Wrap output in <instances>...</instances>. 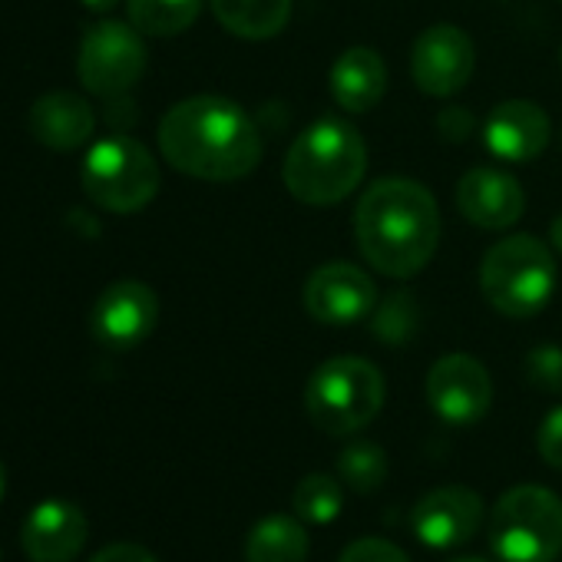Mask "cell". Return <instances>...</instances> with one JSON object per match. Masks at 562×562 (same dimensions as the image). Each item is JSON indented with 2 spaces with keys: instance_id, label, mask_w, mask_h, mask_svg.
<instances>
[{
  "instance_id": "6da1fadb",
  "label": "cell",
  "mask_w": 562,
  "mask_h": 562,
  "mask_svg": "<svg viewBox=\"0 0 562 562\" xmlns=\"http://www.w3.org/2000/svg\"><path fill=\"white\" fill-rule=\"evenodd\" d=\"M166 162L202 182H235L255 172L265 143L255 120L225 97H189L159 120Z\"/></svg>"
},
{
  "instance_id": "7a4b0ae2",
  "label": "cell",
  "mask_w": 562,
  "mask_h": 562,
  "mask_svg": "<svg viewBox=\"0 0 562 562\" xmlns=\"http://www.w3.org/2000/svg\"><path fill=\"white\" fill-rule=\"evenodd\" d=\"M355 238L364 261L381 274H420L440 241V209L434 192L401 176L371 182L355 209Z\"/></svg>"
},
{
  "instance_id": "3957f363",
  "label": "cell",
  "mask_w": 562,
  "mask_h": 562,
  "mask_svg": "<svg viewBox=\"0 0 562 562\" xmlns=\"http://www.w3.org/2000/svg\"><path fill=\"white\" fill-rule=\"evenodd\" d=\"M368 172V146L358 126L341 116L315 120L295 136L281 162L285 189L305 205L345 202Z\"/></svg>"
},
{
  "instance_id": "277c9868",
  "label": "cell",
  "mask_w": 562,
  "mask_h": 562,
  "mask_svg": "<svg viewBox=\"0 0 562 562\" xmlns=\"http://www.w3.org/2000/svg\"><path fill=\"white\" fill-rule=\"evenodd\" d=\"M555 258L552 248L532 235H509L486 248L480 261L483 299L503 318H532L539 315L555 292Z\"/></svg>"
},
{
  "instance_id": "5b68a950",
  "label": "cell",
  "mask_w": 562,
  "mask_h": 562,
  "mask_svg": "<svg viewBox=\"0 0 562 562\" xmlns=\"http://www.w3.org/2000/svg\"><path fill=\"white\" fill-rule=\"evenodd\" d=\"M384 407L381 371L355 355L328 358L315 368L305 387V411L328 437H351L364 430Z\"/></svg>"
},
{
  "instance_id": "8992f818",
  "label": "cell",
  "mask_w": 562,
  "mask_h": 562,
  "mask_svg": "<svg viewBox=\"0 0 562 562\" xmlns=\"http://www.w3.org/2000/svg\"><path fill=\"white\" fill-rule=\"evenodd\" d=\"M499 562H552L562 552V499L539 483L506 490L490 513Z\"/></svg>"
},
{
  "instance_id": "52a82bcc",
  "label": "cell",
  "mask_w": 562,
  "mask_h": 562,
  "mask_svg": "<svg viewBox=\"0 0 562 562\" xmlns=\"http://www.w3.org/2000/svg\"><path fill=\"white\" fill-rule=\"evenodd\" d=\"M80 179L90 202L116 215H133L146 209L162 182L156 156L139 139L123 133H113L90 146Z\"/></svg>"
},
{
  "instance_id": "ba28073f",
  "label": "cell",
  "mask_w": 562,
  "mask_h": 562,
  "mask_svg": "<svg viewBox=\"0 0 562 562\" xmlns=\"http://www.w3.org/2000/svg\"><path fill=\"white\" fill-rule=\"evenodd\" d=\"M143 74L146 44L133 24L103 21L87 31L77 54V77L90 93L103 100H120L143 80Z\"/></svg>"
},
{
  "instance_id": "9c48e42d",
  "label": "cell",
  "mask_w": 562,
  "mask_h": 562,
  "mask_svg": "<svg viewBox=\"0 0 562 562\" xmlns=\"http://www.w3.org/2000/svg\"><path fill=\"white\" fill-rule=\"evenodd\" d=\"M305 312L328 328H348L368 322L378 308L374 278L351 261H328L305 281Z\"/></svg>"
},
{
  "instance_id": "30bf717a",
  "label": "cell",
  "mask_w": 562,
  "mask_h": 562,
  "mask_svg": "<svg viewBox=\"0 0 562 562\" xmlns=\"http://www.w3.org/2000/svg\"><path fill=\"white\" fill-rule=\"evenodd\" d=\"M473 70H476V47L453 24H434L414 41L411 77L420 93L434 100H447L470 83Z\"/></svg>"
},
{
  "instance_id": "8fae6325",
  "label": "cell",
  "mask_w": 562,
  "mask_h": 562,
  "mask_svg": "<svg viewBox=\"0 0 562 562\" xmlns=\"http://www.w3.org/2000/svg\"><path fill=\"white\" fill-rule=\"evenodd\" d=\"M159 322V299L146 281H116L110 285L93 312H90V331L93 338L110 351H133L139 348Z\"/></svg>"
},
{
  "instance_id": "7c38bea8",
  "label": "cell",
  "mask_w": 562,
  "mask_h": 562,
  "mask_svg": "<svg viewBox=\"0 0 562 562\" xmlns=\"http://www.w3.org/2000/svg\"><path fill=\"white\" fill-rule=\"evenodd\" d=\"M427 404L450 427H470L493 404V381L470 355H443L427 374Z\"/></svg>"
},
{
  "instance_id": "4fadbf2b",
  "label": "cell",
  "mask_w": 562,
  "mask_h": 562,
  "mask_svg": "<svg viewBox=\"0 0 562 562\" xmlns=\"http://www.w3.org/2000/svg\"><path fill=\"white\" fill-rule=\"evenodd\" d=\"M483 519V499L470 486H437L424 493L411 513L414 536L430 549H453L463 546Z\"/></svg>"
},
{
  "instance_id": "5bb4252c",
  "label": "cell",
  "mask_w": 562,
  "mask_h": 562,
  "mask_svg": "<svg viewBox=\"0 0 562 562\" xmlns=\"http://www.w3.org/2000/svg\"><path fill=\"white\" fill-rule=\"evenodd\" d=\"M457 209L470 225L486 232H503L522 218L526 192L506 169L476 166L463 172V179L457 182Z\"/></svg>"
},
{
  "instance_id": "9a60e30c",
  "label": "cell",
  "mask_w": 562,
  "mask_h": 562,
  "mask_svg": "<svg viewBox=\"0 0 562 562\" xmlns=\"http://www.w3.org/2000/svg\"><path fill=\"white\" fill-rule=\"evenodd\" d=\"M552 123L532 100H506L483 120V146L499 162H532L549 146Z\"/></svg>"
},
{
  "instance_id": "2e32d148",
  "label": "cell",
  "mask_w": 562,
  "mask_h": 562,
  "mask_svg": "<svg viewBox=\"0 0 562 562\" xmlns=\"http://www.w3.org/2000/svg\"><path fill=\"white\" fill-rule=\"evenodd\" d=\"M87 513L70 499L37 503L21 529V546L31 562H74L87 546Z\"/></svg>"
},
{
  "instance_id": "e0dca14e",
  "label": "cell",
  "mask_w": 562,
  "mask_h": 562,
  "mask_svg": "<svg viewBox=\"0 0 562 562\" xmlns=\"http://www.w3.org/2000/svg\"><path fill=\"white\" fill-rule=\"evenodd\" d=\"M93 130H97V113L80 93L54 90L31 106V133L41 146L54 153H74L87 146Z\"/></svg>"
},
{
  "instance_id": "ac0fdd59",
  "label": "cell",
  "mask_w": 562,
  "mask_h": 562,
  "mask_svg": "<svg viewBox=\"0 0 562 562\" xmlns=\"http://www.w3.org/2000/svg\"><path fill=\"white\" fill-rule=\"evenodd\" d=\"M328 87L345 113H371L387 93V67L378 50L351 47L335 60Z\"/></svg>"
},
{
  "instance_id": "d6986e66",
  "label": "cell",
  "mask_w": 562,
  "mask_h": 562,
  "mask_svg": "<svg viewBox=\"0 0 562 562\" xmlns=\"http://www.w3.org/2000/svg\"><path fill=\"white\" fill-rule=\"evenodd\" d=\"M308 549V529L299 516L271 513L248 529L245 562H305Z\"/></svg>"
},
{
  "instance_id": "ffe728a7",
  "label": "cell",
  "mask_w": 562,
  "mask_h": 562,
  "mask_svg": "<svg viewBox=\"0 0 562 562\" xmlns=\"http://www.w3.org/2000/svg\"><path fill=\"white\" fill-rule=\"evenodd\" d=\"M215 21L241 41H268L285 31L292 0H209Z\"/></svg>"
},
{
  "instance_id": "44dd1931",
  "label": "cell",
  "mask_w": 562,
  "mask_h": 562,
  "mask_svg": "<svg viewBox=\"0 0 562 562\" xmlns=\"http://www.w3.org/2000/svg\"><path fill=\"white\" fill-rule=\"evenodd\" d=\"M202 0H126V18L143 37H176L195 24Z\"/></svg>"
},
{
  "instance_id": "7402d4cb",
  "label": "cell",
  "mask_w": 562,
  "mask_h": 562,
  "mask_svg": "<svg viewBox=\"0 0 562 562\" xmlns=\"http://www.w3.org/2000/svg\"><path fill=\"white\" fill-rule=\"evenodd\" d=\"M292 509L308 526H328L345 509V483L328 473H308L292 493Z\"/></svg>"
},
{
  "instance_id": "603a6c76",
  "label": "cell",
  "mask_w": 562,
  "mask_h": 562,
  "mask_svg": "<svg viewBox=\"0 0 562 562\" xmlns=\"http://www.w3.org/2000/svg\"><path fill=\"white\" fill-rule=\"evenodd\" d=\"M387 470H391V463H387L384 447H378L371 440H351L338 453V480L361 496L378 493L387 480Z\"/></svg>"
},
{
  "instance_id": "cb8c5ba5",
  "label": "cell",
  "mask_w": 562,
  "mask_h": 562,
  "mask_svg": "<svg viewBox=\"0 0 562 562\" xmlns=\"http://www.w3.org/2000/svg\"><path fill=\"white\" fill-rule=\"evenodd\" d=\"M371 318V328L384 345H404L417 331V305L411 292H394L387 302H378Z\"/></svg>"
},
{
  "instance_id": "d4e9b609",
  "label": "cell",
  "mask_w": 562,
  "mask_h": 562,
  "mask_svg": "<svg viewBox=\"0 0 562 562\" xmlns=\"http://www.w3.org/2000/svg\"><path fill=\"white\" fill-rule=\"evenodd\" d=\"M526 381L542 394H562V348L539 345L526 355Z\"/></svg>"
},
{
  "instance_id": "484cf974",
  "label": "cell",
  "mask_w": 562,
  "mask_h": 562,
  "mask_svg": "<svg viewBox=\"0 0 562 562\" xmlns=\"http://www.w3.org/2000/svg\"><path fill=\"white\" fill-rule=\"evenodd\" d=\"M338 562H411V555L394 546L391 539H378V536H368V539H358L351 542Z\"/></svg>"
},
{
  "instance_id": "4316f807",
  "label": "cell",
  "mask_w": 562,
  "mask_h": 562,
  "mask_svg": "<svg viewBox=\"0 0 562 562\" xmlns=\"http://www.w3.org/2000/svg\"><path fill=\"white\" fill-rule=\"evenodd\" d=\"M536 447H539V457H542L552 470H562V404L552 407V411L546 414V420L539 424Z\"/></svg>"
},
{
  "instance_id": "83f0119b",
  "label": "cell",
  "mask_w": 562,
  "mask_h": 562,
  "mask_svg": "<svg viewBox=\"0 0 562 562\" xmlns=\"http://www.w3.org/2000/svg\"><path fill=\"white\" fill-rule=\"evenodd\" d=\"M90 562H159V559L139 542H110Z\"/></svg>"
},
{
  "instance_id": "f1b7e54d",
  "label": "cell",
  "mask_w": 562,
  "mask_h": 562,
  "mask_svg": "<svg viewBox=\"0 0 562 562\" xmlns=\"http://www.w3.org/2000/svg\"><path fill=\"white\" fill-rule=\"evenodd\" d=\"M80 4L87 8V11H97V14H106V11H113L120 0H80Z\"/></svg>"
},
{
  "instance_id": "f546056e",
  "label": "cell",
  "mask_w": 562,
  "mask_h": 562,
  "mask_svg": "<svg viewBox=\"0 0 562 562\" xmlns=\"http://www.w3.org/2000/svg\"><path fill=\"white\" fill-rule=\"evenodd\" d=\"M549 241H552V248L562 251V215L552 218V225H549Z\"/></svg>"
},
{
  "instance_id": "4dcf8cb0",
  "label": "cell",
  "mask_w": 562,
  "mask_h": 562,
  "mask_svg": "<svg viewBox=\"0 0 562 562\" xmlns=\"http://www.w3.org/2000/svg\"><path fill=\"white\" fill-rule=\"evenodd\" d=\"M4 490H8V467L0 460V499H4Z\"/></svg>"
},
{
  "instance_id": "1f68e13d",
  "label": "cell",
  "mask_w": 562,
  "mask_h": 562,
  "mask_svg": "<svg viewBox=\"0 0 562 562\" xmlns=\"http://www.w3.org/2000/svg\"><path fill=\"white\" fill-rule=\"evenodd\" d=\"M453 562H486V559H476V555H460V559H453Z\"/></svg>"
},
{
  "instance_id": "d6a6232c",
  "label": "cell",
  "mask_w": 562,
  "mask_h": 562,
  "mask_svg": "<svg viewBox=\"0 0 562 562\" xmlns=\"http://www.w3.org/2000/svg\"><path fill=\"white\" fill-rule=\"evenodd\" d=\"M559 70H562V50H559Z\"/></svg>"
}]
</instances>
